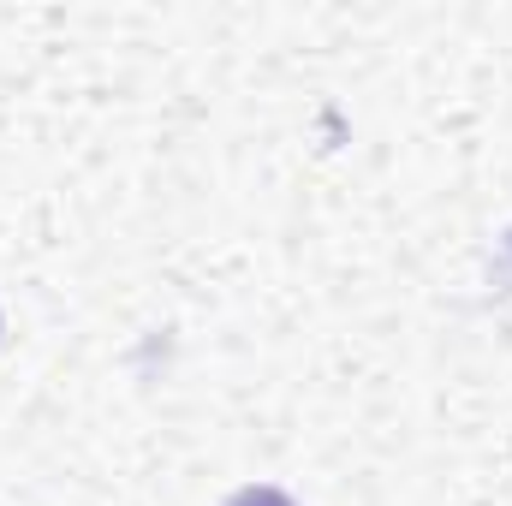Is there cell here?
Returning a JSON list of instances; mask_svg holds the SVG:
<instances>
[{"label": "cell", "mask_w": 512, "mask_h": 506, "mask_svg": "<svg viewBox=\"0 0 512 506\" xmlns=\"http://www.w3.org/2000/svg\"><path fill=\"white\" fill-rule=\"evenodd\" d=\"M227 506H292V501H286L280 489H268V483H256V489H239V495H233Z\"/></svg>", "instance_id": "cell-1"}]
</instances>
